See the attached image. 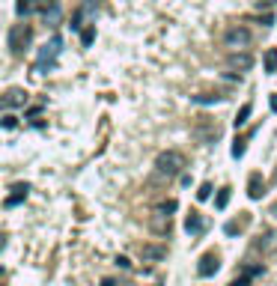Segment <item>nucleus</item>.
Masks as SVG:
<instances>
[{
    "instance_id": "nucleus-1",
    "label": "nucleus",
    "mask_w": 277,
    "mask_h": 286,
    "mask_svg": "<svg viewBox=\"0 0 277 286\" xmlns=\"http://www.w3.org/2000/svg\"><path fill=\"white\" fill-rule=\"evenodd\" d=\"M63 54V36H51V42H45L39 48V57H36V66L33 72L45 75V72H54L57 69V57Z\"/></svg>"
},
{
    "instance_id": "nucleus-2",
    "label": "nucleus",
    "mask_w": 277,
    "mask_h": 286,
    "mask_svg": "<svg viewBox=\"0 0 277 286\" xmlns=\"http://www.w3.org/2000/svg\"><path fill=\"white\" fill-rule=\"evenodd\" d=\"M182 167H185V155H182V152H176V149L161 152V155L155 158V170L161 173V176H176Z\"/></svg>"
},
{
    "instance_id": "nucleus-3",
    "label": "nucleus",
    "mask_w": 277,
    "mask_h": 286,
    "mask_svg": "<svg viewBox=\"0 0 277 286\" xmlns=\"http://www.w3.org/2000/svg\"><path fill=\"white\" fill-rule=\"evenodd\" d=\"M30 39H33V27L30 24H12L9 27V36H6V45L12 54H21V51L30 45Z\"/></svg>"
},
{
    "instance_id": "nucleus-4",
    "label": "nucleus",
    "mask_w": 277,
    "mask_h": 286,
    "mask_svg": "<svg viewBox=\"0 0 277 286\" xmlns=\"http://www.w3.org/2000/svg\"><path fill=\"white\" fill-rule=\"evenodd\" d=\"M253 253H262V256H268V253H277V230H262L260 236L253 238Z\"/></svg>"
},
{
    "instance_id": "nucleus-5",
    "label": "nucleus",
    "mask_w": 277,
    "mask_h": 286,
    "mask_svg": "<svg viewBox=\"0 0 277 286\" xmlns=\"http://www.w3.org/2000/svg\"><path fill=\"white\" fill-rule=\"evenodd\" d=\"M224 42L229 45V48H236V51L247 48V45H250V30L242 27V24H236V27H229V30L224 33Z\"/></svg>"
},
{
    "instance_id": "nucleus-6",
    "label": "nucleus",
    "mask_w": 277,
    "mask_h": 286,
    "mask_svg": "<svg viewBox=\"0 0 277 286\" xmlns=\"http://www.w3.org/2000/svg\"><path fill=\"white\" fill-rule=\"evenodd\" d=\"M149 227H152L155 236H170V230H173V224H170V212L158 206L155 215H152V221H149Z\"/></svg>"
},
{
    "instance_id": "nucleus-7",
    "label": "nucleus",
    "mask_w": 277,
    "mask_h": 286,
    "mask_svg": "<svg viewBox=\"0 0 277 286\" xmlns=\"http://www.w3.org/2000/svg\"><path fill=\"white\" fill-rule=\"evenodd\" d=\"M218 269H221V256H218L215 251L203 253V256H200V262H197V274H200V277H212Z\"/></svg>"
},
{
    "instance_id": "nucleus-8",
    "label": "nucleus",
    "mask_w": 277,
    "mask_h": 286,
    "mask_svg": "<svg viewBox=\"0 0 277 286\" xmlns=\"http://www.w3.org/2000/svg\"><path fill=\"white\" fill-rule=\"evenodd\" d=\"M250 66H253V57H250V54H239V51H233V54L226 57V69H229V72H247Z\"/></svg>"
},
{
    "instance_id": "nucleus-9",
    "label": "nucleus",
    "mask_w": 277,
    "mask_h": 286,
    "mask_svg": "<svg viewBox=\"0 0 277 286\" xmlns=\"http://www.w3.org/2000/svg\"><path fill=\"white\" fill-rule=\"evenodd\" d=\"M27 99H30V96H27V90L12 86V90L3 96V107H6V111H12V107H24V104H27Z\"/></svg>"
},
{
    "instance_id": "nucleus-10",
    "label": "nucleus",
    "mask_w": 277,
    "mask_h": 286,
    "mask_svg": "<svg viewBox=\"0 0 277 286\" xmlns=\"http://www.w3.org/2000/svg\"><path fill=\"white\" fill-rule=\"evenodd\" d=\"M164 256H167L164 245H140V259L143 262H161Z\"/></svg>"
},
{
    "instance_id": "nucleus-11",
    "label": "nucleus",
    "mask_w": 277,
    "mask_h": 286,
    "mask_svg": "<svg viewBox=\"0 0 277 286\" xmlns=\"http://www.w3.org/2000/svg\"><path fill=\"white\" fill-rule=\"evenodd\" d=\"M185 233H188V236H203V233H206V221H203V215L191 212L188 218H185Z\"/></svg>"
},
{
    "instance_id": "nucleus-12",
    "label": "nucleus",
    "mask_w": 277,
    "mask_h": 286,
    "mask_svg": "<svg viewBox=\"0 0 277 286\" xmlns=\"http://www.w3.org/2000/svg\"><path fill=\"white\" fill-rule=\"evenodd\" d=\"M262 194H265V179H262V173H250V179H247V197H250V200H260Z\"/></svg>"
},
{
    "instance_id": "nucleus-13",
    "label": "nucleus",
    "mask_w": 277,
    "mask_h": 286,
    "mask_svg": "<svg viewBox=\"0 0 277 286\" xmlns=\"http://www.w3.org/2000/svg\"><path fill=\"white\" fill-rule=\"evenodd\" d=\"M257 274H262V266H244L242 274H239L236 280H229V286H250V280H253Z\"/></svg>"
},
{
    "instance_id": "nucleus-14",
    "label": "nucleus",
    "mask_w": 277,
    "mask_h": 286,
    "mask_svg": "<svg viewBox=\"0 0 277 286\" xmlns=\"http://www.w3.org/2000/svg\"><path fill=\"white\" fill-rule=\"evenodd\" d=\"M27 191H30V185H27V182H18V185H12V194L6 197V203H3V206H6V209H12V206H18L21 200H27Z\"/></svg>"
},
{
    "instance_id": "nucleus-15",
    "label": "nucleus",
    "mask_w": 277,
    "mask_h": 286,
    "mask_svg": "<svg viewBox=\"0 0 277 286\" xmlns=\"http://www.w3.org/2000/svg\"><path fill=\"white\" fill-rule=\"evenodd\" d=\"M247 224H250V215L244 212L239 221H226V224H224V233H226V236H239V233H242Z\"/></svg>"
},
{
    "instance_id": "nucleus-16",
    "label": "nucleus",
    "mask_w": 277,
    "mask_h": 286,
    "mask_svg": "<svg viewBox=\"0 0 277 286\" xmlns=\"http://www.w3.org/2000/svg\"><path fill=\"white\" fill-rule=\"evenodd\" d=\"M250 114H253V104H250V101H247V104H242V111H239V114H236V119H233V125H236V128H242L244 122H247V119H250Z\"/></svg>"
},
{
    "instance_id": "nucleus-17",
    "label": "nucleus",
    "mask_w": 277,
    "mask_h": 286,
    "mask_svg": "<svg viewBox=\"0 0 277 286\" xmlns=\"http://www.w3.org/2000/svg\"><path fill=\"white\" fill-rule=\"evenodd\" d=\"M191 101H194V104H215V101H224V96H218V93H215V96H212V93H203V96H191Z\"/></svg>"
},
{
    "instance_id": "nucleus-18",
    "label": "nucleus",
    "mask_w": 277,
    "mask_h": 286,
    "mask_svg": "<svg viewBox=\"0 0 277 286\" xmlns=\"http://www.w3.org/2000/svg\"><path fill=\"white\" fill-rule=\"evenodd\" d=\"M42 15H45V24L57 27V21H60V3H57V6H51V9H45Z\"/></svg>"
},
{
    "instance_id": "nucleus-19",
    "label": "nucleus",
    "mask_w": 277,
    "mask_h": 286,
    "mask_svg": "<svg viewBox=\"0 0 277 286\" xmlns=\"http://www.w3.org/2000/svg\"><path fill=\"white\" fill-rule=\"evenodd\" d=\"M265 72H268V75H274L277 72V48H271L268 54H265Z\"/></svg>"
},
{
    "instance_id": "nucleus-20",
    "label": "nucleus",
    "mask_w": 277,
    "mask_h": 286,
    "mask_svg": "<svg viewBox=\"0 0 277 286\" xmlns=\"http://www.w3.org/2000/svg\"><path fill=\"white\" fill-rule=\"evenodd\" d=\"M226 203H229V188H221L215 197V209H226Z\"/></svg>"
},
{
    "instance_id": "nucleus-21",
    "label": "nucleus",
    "mask_w": 277,
    "mask_h": 286,
    "mask_svg": "<svg viewBox=\"0 0 277 286\" xmlns=\"http://www.w3.org/2000/svg\"><path fill=\"white\" fill-rule=\"evenodd\" d=\"M93 39H96V24H93V27H87V30H81V42H84V48H89V45H93Z\"/></svg>"
},
{
    "instance_id": "nucleus-22",
    "label": "nucleus",
    "mask_w": 277,
    "mask_h": 286,
    "mask_svg": "<svg viewBox=\"0 0 277 286\" xmlns=\"http://www.w3.org/2000/svg\"><path fill=\"white\" fill-rule=\"evenodd\" d=\"M72 30H81V27H84V9H78V12H75V15H72V24H69Z\"/></svg>"
},
{
    "instance_id": "nucleus-23",
    "label": "nucleus",
    "mask_w": 277,
    "mask_h": 286,
    "mask_svg": "<svg viewBox=\"0 0 277 286\" xmlns=\"http://www.w3.org/2000/svg\"><path fill=\"white\" fill-rule=\"evenodd\" d=\"M209 197H212V185H209V182H203V185H200V191H197V200H209Z\"/></svg>"
},
{
    "instance_id": "nucleus-24",
    "label": "nucleus",
    "mask_w": 277,
    "mask_h": 286,
    "mask_svg": "<svg viewBox=\"0 0 277 286\" xmlns=\"http://www.w3.org/2000/svg\"><path fill=\"white\" fill-rule=\"evenodd\" d=\"M244 149H247V146H244V140H236V143H233V158H242Z\"/></svg>"
},
{
    "instance_id": "nucleus-25",
    "label": "nucleus",
    "mask_w": 277,
    "mask_h": 286,
    "mask_svg": "<svg viewBox=\"0 0 277 286\" xmlns=\"http://www.w3.org/2000/svg\"><path fill=\"white\" fill-rule=\"evenodd\" d=\"M18 125V119L12 117V114H6V117H3V128H15Z\"/></svg>"
},
{
    "instance_id": "nucleus-26",
    "label": "nucleus",
    "mask_w": 277,
    "mask_h": 286,
    "mask_svg": "<svg viewBox=\"0 0 277 286\" xmlns=\"http://www.w3.org/2000/svg\"><path fill=\"white\" fill-rule=\"evenodd\" d=\"M117 266H120V269H131V262H128V256H117Z\"/></svg>"
},
{
    "instance_id": "nucleus-27",
    "label": "nucleus",
    "mask_w": 277,
    "mask_h": 286,
    "mask_svg": "<svg viewBox=\"0 0 277 286\" xmlns=\"http://www.w3.org/2000/svg\"><path fill=\"white\" fill-rule=\"evenodd\" d=\"M87 9L89 12H96V9H99V0H87Z\"/></svg>"
},
{
    "instance_id": "nucleus-28",
    "label": "nucleus",
    "mask_w": 277,
    "mask_h": 286,
    "mask_svg": "<svg viewBox=\"0 0 277 286\" xmlns=\"http://www.w3.org/2000/svg\"><path fill=\"white\" fill-rule=\"evenodd\" d=\"M257 3H260V9H262V6H265V9H268V6H274L277 0H257Z\"/></svg>"
},
{
    "instance_id": "nucleus-29",
    "label": "nucleus",
    "mask_w": 277,
    "mask_h": 286,
    "mask_svg": "<svg viewBox=\"0 0 277 286\" xmlns=\"http://www.w3.org/2000/svg\"><path fill=\"white\" fill-rule=\"evenodd\" d=\"M271 111H274V114H277V93H274V96H271Z\"/></svg>"
},
{
    "instance_id": "nucleus-30",
    "label": "nucleus",
    "mask_w": 277,
    "mask_h": 286,
    "mask_svg": "<svg viewBox=\"0 0 277 286\" xmlns=\"http://www.w3.org/2000/svg\"><path fill=\"white\" fill-rule=\"evenodd\" d=\"M102 286H117V283H113L110 277H104V280H102Z\"/></svg>"
}]
</instances>
